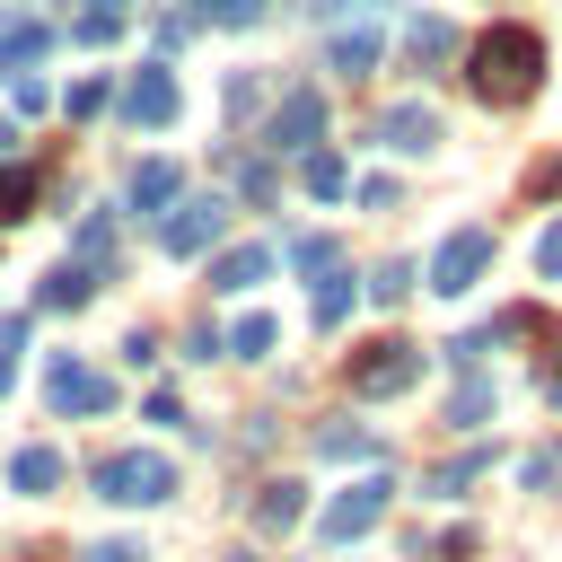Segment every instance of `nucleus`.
Masks as SVG:
<instances>
[{
    "label": "nucleus",
    "instance_id": "1",
    "mask_svg": "<svg viewBox=\"0 0 562 562\" xmlns=\"http://www.w3.org/2000/svg\"><path fill=\"white\" fill-rule=\"evenodd\" d=\"M465 61H474L465 79H474V97H483V105H527V97H536V79H544V35H536V26H492Z\"/></svg>",
    "mask_w": 562,
    "mask_h": 562
},
{
    "label": "nucleus",
    "instance_id": "2",
    "mask_svg": "<svg viewBox=\"0 0 562 562\" xmlns=\"http://www.w3.org/2000/svg\"><path fill=\"white\" fill-rule=\"evenodd\" d=\"M167 492H176V465L158 448H123L97 465V501H114V509H158Z\"/></svg>",
    "mask_w": 562,
    "mask_h": 562
},
{
    "label": "nucleus",
    "instance_id": "3",
    "mask_svg": "<svg viewBox=\"0 0 562 562\" xmlns=\"http://www.w3.org/2000/svg\"><path fill=\"white\" fill-rule=\"evenodd\" d=\"M413 378H422V342H404V334L360 342V351L342 360V386H351V395H369V404H378V395H404Z\"/></svg>",
    "mask_w": 562,
    "mask_h": 562
},
{
    "label": "nucleus",
    "instance_id": "4",
    "mask_svg": "<svg viewBox=\"0 0 562 562\" xmlns=\"http://www.w3.org/2000/svg\"><path fill=\"white\" fill-rule=\"evenodd\" d=\"M483 263H492V228H448L439 255H430V290L439 299H465L483 281Z\"/></svg>",
    "mask_w": 562,
    "mask_h": 562
},
{
    "label": "nucleus",
    "instance_id": "5",
    "mask_svg": "<svg viewBox=\"0 0 562 562\" xmlns=\"http://www.w3.org/2000/svg\"><path fill=\"white\" fill-rule=\"evenodd\" d=\"M386 501H395L386 474H360L351 492H334V501H325V544H360V536L386 518Z\"/></svg>",
    "mask_w": 562,
    "mask_h": 562
},
{
    "label": "nucleus",
    "instance_id": "6",
    "mask_svg": "<svg viewBox=\"0 0 562 562\" xmlns=\"http://www.w3.org/2000/svg\"><path fill=\"white\" fill-rule=\"evenodd\" d=\"M220 228H228V202L220 193H193V202H176L158 220V246L167 255H202V246H220Z\"/></svg>",
    "mask_w": 562,
    "mask_h": 562
},
{
    "label": "nucleus",
    "instance_id": "7",
    "mask_svg": "<svg viewBox=\"0 0 562 562\" xmlns=\"http://www.w3.org/2000/svg\"><path fill=\"white\" fill-rule=\"evenodd\" d=\"M44 404H53V413H105V404H114V378L61 351V360L44 369Z\"/></svg>",
    "mask_w": 562,
    "mask_h": 562
},
{
    "label": "nucleus",
    "instance_id": "8",
    "mask_svg": "<svg viewBox=\"0 0 562 562\" xmlns=\"http://www.w3.org/2000/svg\"><path fill=\"white\" fill-rule=\"evenodd\" d=\"M123 123H132V132L176 123V70H167V61H140V70L123 79Z\"/></svg>",
    "mask_w": 562,
    "mask_h": 562
},
{
    "label": "nucleus",
    "instance_id": "9",
    "mask_svg": "<svg viewBox=\"0 0 562 562\" xmlns=\"http://www.w3.org/2000/svg\"><path fill=\"white\" fill-rule=\"evenodd\" d=\"M316 132H325V97H316V88H290V97L272 105V132H263V140L307 158V149H316Z\"/></svg>",
    "mask_w": 562,
    "mask_h": 562
},
{
    "label": "nucleus",
    "instance_id": "10",
    "mask_svg": "<svg viewBox=\"0 0 562 562\" xmlns=\"http://www.w3.org/2000/svg\"><path fill=\"white\" fill-rule=\"evenodd\" d=\"M378 140L404 149V158H422V149H439V114H430V105H386V114H378Z\"/></svg>",
    "mask_w": 562,
    "mask_h": 562
},
{
    "label": "nucleus",
    "instance_id": "11",
    "mask_svg": "<svg viewBox=\"0 0 562 562\" xmlns=\"http://www.w3.org/2000/svg\"><path fill=\"white\" fill-rule=\"evenodd\" d=\"M263 272H272V246H228V255H211V290H228V299H246Z\"/></svg>",
    "mask_w": 562,
    "mask_h": 562
},
{
    "label": "nucleus",
    "instance_id": "12",
    "mask_svg": "<svg viewBox=\"0 0 562 562\" xmlns=\"http://www.w3.org/2000/svg\"><path fill=\"white\" fill-rule=\"evenodd\" d=\"M299 518H307V483H263V492H255V527H263V536H290Z\"/></svg>",
    "mask_w": 562,
    "mask_h": 562
},
{
    "label": "nucleus",
    "instance_id": "13",
    "mask_svg": "<svg viewBox=\"0 0 562 562\" xmlns=\"http://www.w3.org/2000/svg\"><path fill=\"white\" fill-rule=\"evenodd\" d=\"M176 193H184L176 158H140V167H132V211H167Z\"/></svg>",
    "mask_w": 562,
    "mask_h": 562
},
{
    "label": "nucleus",
    "instance_id": "14",
    "mask_svg": "<svg viewBox=\"0 0 562 562\" xmlns=\"http://www.w3.org/2000/svg\"><path fill=\"white\" fill-rule=\"evenodd\" d=\"M35 299H44V307H70V316H79V307H88V299H97V272H88V263H70V255H61V263H53V272H44V290H35Z\"/></svg>",
    "mask_w": 562,
    "mask_h": 562
},
{
    "label": "nucleus",
    "instance_id": "15",
    "mask_svg": "<svg viewBox=\"0 0 562 562\" xmlns=\"http://www.w3.org/2000/svg\"><path fill=\"white\" fill-rule=\"evenodd\" d=\"M299 184H307L316 202H342V193H351V167H342L334 149H307V158H299Z\"/></svg>",
    "mask_w": 562,
    "mask_h": 562
},
{
    "label": "nucleus",
    "instance_id": "16",
    "mask_svg": "<svg viewBox=\"0 0 562 562\" xmlns=\"http://www.w3.org/2000/svg\"><path fill=\"white\" fill-rule=\"evenodd\" d=\"M272 342H281V325H272V316H263V307H246V316H237V325H228V334H220V351H237V360H263V351H272Z\"/></svg>",
    "mask_w": 562,
    "mask_h": 562
},
{
    "label": "nucleus",
    "instance_id": "17",
    "mask_svg": "<svg viewBox=\"0 0 562 562\" xmlns=\"http://www.w3.org/2000/svg\"><path fill=\"white\" fill-rule=\"evenodd\" d=\"M44 44H53V26H35V18H0V70H26Z\"/></svg>",
    "mask_w": 562,
    "mask_h": 562
},
{
    "label": "nucleus",
    "instance_id": "18",
    "mask_svg": "<svg viewBox=\"0 0 562 562\" xmlns=\"http://www.w3.org/2000/svg\"><path fill=\"white\" fill-rule=\"evenodd\" d=\"M404 53H413V61H457V26H448V18H413V26H404Z\"/></svg>",
    "mask_w": 562,
    "mask_h": 562
},
{
    "label": "nucleus",
    "instance_id": "19",
    "mask_svg": "<svg viewBox=\"0 0 562 562\" xmlns=\"http://www.w3.org/2000/svg\"><path fill=\"white\" fill-rule=\"evenodd\" d=\"M334 70H342V79H369V70H378V26H342V35H334Z\"/></svg>",
    "mask_w": 562,
    "mask_h": 562
},
{
    "label": "nucleus",
    "instance_id": "20",
    "mask_svg": "<svg viewBox=\"0 0 562 562\" xmlns=\"http://www.w3.org/2000/svg\"><path fill=\"white\" fill-rule=\"evenodd\" d=\"M70 263H88V272H105V263H114V211H88V220H79Z\"/></svg>",
    "mask_w": 562,
    "mask_h": 562
},
{
    "label": "nucleus",
    "instance_id": "21",
    "mask_svg": "<svg viewBox=\"0 0 562 562\" xmlns=\"http://www.w3.org/2000/svg\"><path fill=\"white\" fill-rule=\"evenodd\" d=\"M316 457H334V465L378 457V430H360V422H325V430H316Z\"/></svg>",
    "mask_w": 562,
    "mask_h": 562
},
{
    "label": "nucleus",
    "instance_id": "22",
    "mask_svg": "<svg viewBox=\"0 0 562 562\" xmlns=\"http://www.w3.org/2000/svg\"><path fill=\"white\" fill-rule=\"evenodd\" d=\"M9 483H18V492H53V483H61V448H18V457H9Z\"/></svg>",
    "mask_w": 562,
    "mask_h": 562
},
{
    "label": "nucleus",
    "instance_id": "23",
    "mask_svg": "<svg viewBox=\"0 0 562 562\" xmlns=\"http://www.w3.org/2000/svg\"><path fill=\"white\" fill-rule=\"evenodd\" d=\"M35 184H44L35 167H0V220H26L35 211Z\"/></svg>",
    "mask_w": 562,
    "mask_h": 562
},
{
    "label": "nucleus",
    "instance_id": "24",
    "mask_svg": "<svg viewBox=\"0 0 562 562\" xmlns=\"http://www.w3.org/2000/svg\"><path fill=\"white\" fill-rule=\"evenodd\" d=\"M483 413H492V378H465V386L448 395V422H457V430H474Z\"/></svg>",
    "mask_w": 562,
    "mask_h": 562
},
{
    "label": "nucleus",
    "instance_id": "25",
    "mask_svg": "<svg viewBox=\"0 0 562 562\" xmlns=\"http://www.w3.org/2000/svg\"><path fill=\"white\" fill-rule=\"evenodd\" d=\"M369 299H378V307L413 299V263H378V272H369Z\"/></svg>",
    "mask_w": 562,
    "mask_h": 562
},
{
    "label": "nucleus",
    "instance_id": "26",
    "mask_svg": "<svg viewBox=\"0 0 562 562\" xmlns=\"http://www.w3.org/2000/svg\"><path fill=\"white\" fill-rule=\"evenodd\" d=\"M18 351H26V316H0V395L18 386Z\"/></svg>",
    "mask_w": 562,
    "mask_h": 562
},
{
    "label": "nucleus",
    "instance_id": "27",
    "mask_svg": "<svg viewBox=\"0 0 562 562\" xmlns=\"http://www.w3.org/2000/svg\"><path fill=\"white\" fill-rule=\"evenodd\" d=\"M351 316V272H334L325 290H316V325H342Z\"/></svg>",
    "mask_w": 562,
    "mask_h": 562
},
{
    "label": "nucleus",
    "instance_id": "28",
    "mask_svg": "<svg viewBox=\"0 0 562 562\" xmlns=\"http://www.w3.org/2000/svg\"><path fill=\"white\" fill-rule=\"evenodd\" d=\"M114 26H123V9H88L70 35H79V44H114Z\"/></svg>",
    "mask_w": 562,
    "mask_h": 562
},
{
    "label": "nucleus",
    "instance_id": "29",
    "mask_svg": "<svg viewBox=\"0 0 562 562\" xmlns=\"http://www.w3.org/2000/svg\"><path fill=\"white\" fill-rule=\"evenodd\" d=\"M290 263H299V272H334V237H299Z\"/></svg>",
    "mask_w": 562,
    "mask_h": 562
},
{
    "label": "nucleus",
    "instance_id": "30",
    "mask_svg": "<svg viewBox=\"0 0 562 562\" xmlns=\"http://www.w3.org/2000/svg\"><path fill=\"white\" fill-rule=\"evenodd\" d=\"M483 465H492V457H457V465H439V474H430V492H465Z\"/></svg>",
    "mask_w": 562,
    "mask_h": 562
},
{
    "label": "nucleus",
    "instance_id": "31",
    "mask_svg": "<svg viewBox=\"0 0 562 562\" xmlns=\"http://www.w3.org/2000/svg\"><path fill=\"white\" fill-rule=\"evenodd\" d=\"M97 105H105V79H70V123L97 114Z\"/></svg>",
    "mask_w": 562,
    "mask_h": 562
},
{
    "label": "nucleus",
    "instance_id": "32",
    "mask_svg": "<svg viewBox=\"0 0 562 562\" xmlns=\"http://www.w3.org/2000/svg\"><path fill=\"white\" fill-rule=\"evenodd\" d=\"M237 184H246L255 202H272V167H263V158H237Z\"/></svg>",
    "mask_w": 562,
    "mask_h": 562
},
{
    "label": "nucleus",
    "instance_id": "33",
    "mask_svg": "<svg viewBox=\"0 0 562 562\" xmlns=\"http://www.w3.org/2000/svg\"><path fill=\"white\" fill-rule=\"evenodd\" d=\"M536 263H544V281H562V220L544 228V246H536Z\"/></svg>",
    "mask_w": 562,
    "mask_h": 562
},
{
    "label": "nucleus",
    "instance_id": "34",
    "mask_svg": "<svg viewBox=\"0 0 562 562\" xmlns=\"http://www.w3.org/2000/svg\"><path fill=\"white\" fill-rule=\"evenodd\" d=\"M88 562H149V553H140V544H97Z\"/></svg>",
    "mask_w": 562,
    "mask_h": 562
},
{
    "label": "nucleus",
    "instance_id": "35",
    "mask_svg": "<svg viewBox=\"0 0 562 562\" xmlns=\"http://www.w3.org/2000/svg\"><path fill=\"white\" fill-rule=\"evenodd\" d=\"M9 140H18V132H9V123H0V158H9Z\"/></svg>",
    "mask_w": 562,
    "mask_h": 562
},
{
    "label": "nucleus",
    "instance_id": "36",
    "mask_svg": "<svg viewBox=\"0 0 562 562\" xmlns=\"http://www.w3.org/2000/svg\"><path fill=\"white\" fill-rule=\"evenodd\" d=\"M237 562H255V553H237Z\"/></svg>",
    "mask_w": 562,
    "mask_h": 562
}]
</instances>
